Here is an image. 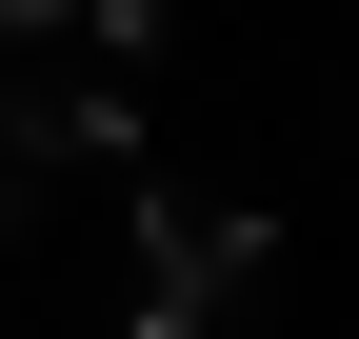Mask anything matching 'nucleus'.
I'll list each match as a JSON object with an SVG mask.
<instances>
[{
  "label": "nucleus",
  "mask_w": 359,
  "mask_h": 339,
  "mask_svg": "<svg viewBox=\"0 0 359 339\" xmlns=\"http://www.w3.org/2000/svg\"><path fill=\"white\" fill-rule=\"evenodd\" d=\"M40 180H60V160H40V120L0 100V240H20V200H40Z\"/></svg>",
  "instance_id": "obj_2"
},
{
  "label": "nucleus",
  "mask_w": 359,
  "mask_h": 339,
  "mask_svg": "<svg viewBox=\"0 0 359 339\" xmlns=\"http://www.w3.org/2000/svg\"><path fill=\"white\" fill-rule=\"evenodd\" d=\"M140 339H200V319H140Z\"/></svg>",
  "instance_id": "obj_4"
},
{
  "label": "nucleus",
  "mask_w": 359,
  "mask_h": 339,
  "mask_svg": "<svg viewBox=\"0 0 359 339\" xmlns=\"http://www.w3.org/2000/svg\"><path fill=\"white\" fill-rule=\"evenodd\" d=\"M259 279V220H219V200H140V319H219Z\"/></svg>",
  "instance_id": "obj_1"
},
{
  "label": "nucleus",
  "mask_w": 359,
  "mask_h": 339,
  "mask_svg": "<svg viewBox=\"0 0 359 339\" xmlns=\"http://www.w3.org/2000/svg\"><path fill=\"white\" fill-rule=\"evenodd\" d=\"M0 20H20V40H60V20H80V0H0Z\"/></svg>",
  "instance_id": "obj_3"
}]
</instances>
